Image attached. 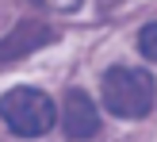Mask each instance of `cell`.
Segmentation results:
<instances>
[{"instance_id":"1","label":"cell","mask_w":157,"mask_h":142,"mask_svg":"<svg viewBox=\"0 0 157 142\" xmlns=\"http://www.w3.org/2000/svg\"><path fill=\"white\" fill-rule=\"evenodd\" d=\"M104 108L119 119H138L153 108V96H157V81L146 69H134V65H115L104 73Z\"/></svg>"},{"instance_id":"2","label":"cell","mask_w":157,"mask_h":142,"mask_svg":"<svg viewBox=\"0 0 157 142\" xmlns=\"http://www.w3.org/2000/svg\"><path fill=\"white\" fill-rule=\"evenodd\" d=\"M0 119L12 127V135L35 138L54 127V100L38 89H12L0 100Z\"/></svg>"},{"instance_id":"3","label":"cell","mask_w":157,"mask_h":142,"mask_svg":"<svg viewBox=\"0 0 157 142\" xmlns=\"http://www.w3.org/2000/svg\"><path fill=\"white\" fill-rule=\"evenodd\" d=\"M54 38H58V31H50L46 23H19V27L0 42V65H12V61H19L23 54L42 50V46H50Z\"/></svg>"},{"instance_id":"4","label":"cell","mask_w":157,"mask_h":142,"mask_svg":"<svg viewBox=\"0 0 157 142\" xmlns=\"http://www.w3.org/2000/svg\"><path fill=\"white\" fill-rule=\"evenodd\" d=\"M61 127H65L69 138H92L100 131L96 104H92L81 89H69L65 92V104H61Z\"/></svg>"},{"instance_id":"5","label":"cell","mask_w":157,"mask_h":142,"mask_svg":"<svg viewBox=\"0 0 157 142\" xmlns=\"http://www.w3.org/2000/svg\"><path fill=\"white\" fill-rule=\"evenodd\" d=\"M138 50H142L150 61H157V23H150V27L138 35Z\"/></svg>"},{"instance_id":"6","label":"cell","mask_w":157,"mask_h":142,"mask_svg":"<svg viewBox=\"0 0 157 142\" xmlns=\"http://www.w3.org/2000/svg\"><path fill=\"white\" fill-rule=\"evenodd\" d=\"M42 4H50L54 12H73V8L81 4V0H42Z\"/></svg>"}]
</instances>
